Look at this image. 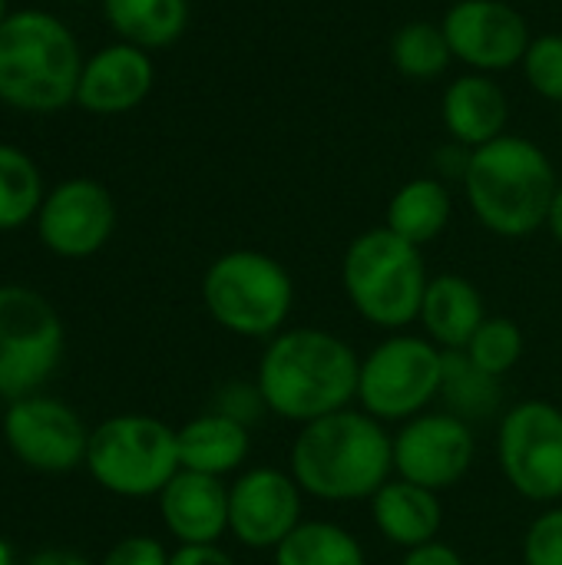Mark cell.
Wrapping results in <instances>:
<instances>
[{
    "label": "cell",
    "instance_id": "obj_1",
    "mask_svg": "<svg viewBox=\"0 0 562 565\" xmlns=\"http://www.w3.org/2000/svg\"><path fill=\"white\" fill-rule=\"evenodd\" d=\"M361 358L321 328H288L275 334L258 361L255 384L265 407L291 424H311L358 401Z\"/></svg>",
    "mask_w": 562,
    "mask_h": 565
},
{
    "label": "cell",
    "instance_id": "obj_2",
    "mask_svg": "<svg viewBox=\"0 0 562 565\" xmlns=\"http://www.w3.org/2000/svg\"><path fill=\"white\" fill-rule=\"evenodd\" d=\"M394 473V437L364 411L311 420L291 444V477L301 493L325 503L371 500Z\"/></svg>",
    "mask_w": 562,
    "mask_h": 565
},
{
    "label": "cell",
    "instance_id": "obj_3",
    "mask_svg": "<svg viewBox=\"0 0 562 565\" xmlns=\"http://www.w3.org/2000/svg\"><path fill=\"white\" fill-rule=\"evenodd\" d=\"M464 189L480 225L503 238H523L547 225L560 192L547 152L520 136L470 149Z\"/></svg>",
    "mask_w": 562,
    "mask_h": 565
},
{
    "label": "cell",
    "instance_id": "obj_4",
    "mask_svg": "<svg viewBox=\"0 0 562 565\" xmlns=\"http://www.w3.org/2000/svg\"><path fill=\"white\" fill-rule=\"evenodd\" d=\"M83 56L73 30L46 10H13L0 23V103L60 113L76 103Z\"/></svg>",
    "mask_w": 562,
    "mask_h": 565
},
{
    "label": "cell",
    "instance_id": "obj_5",
    "mask_svg": "<svg viewBox=\"0 0 562 565\" xmlns=\"http://www.w3.org/2000/svg\"><path fill=\"white\" fill-rule=\"evenodd\" d=\"M341 281L354 311L368 324L397 331L421 318V301L431 278L421 248L384 225L358 235L348 245Z\"/></svg>",
    "mask_w": 562,
    "mask_h": 565
},
{
    "label": "cell",
    "instance_id": "obj_6",
    "mask_svg": "<svg viewBox=\"0 0 562 565\" xmlns=\"http://www.w3.org/2000/svg\"><path fill=\"white\" fill-rule=\"evenodd\" d=\"M202 301L212 321L229 334L272 341L285 331L291 315L295 281L272 255L238 248L209 265L202 278Z\"/></svg>",
    "mask_w": 562,
    "mask_h": 565
},
{
    "label": "cell",
    "instance_id": "obj_7",
    "mask_svg": "<svg viewBox=\"0 0 562 565\" xmlns=\"http://www.w3.org/2000/svg\"><path fill=\"white\" fill-rule=\"evenodd\" d=\"M86 470L103 490L116 497H159L166 483L182 470L176 430L142 414L109 417L89 434Z\"/></svg>",
    "mask_w": 562,
    "mask_h": 565
},
{
    "label": "cell",
    "instance_id": "obj_8",
    "mask_svg": "<svg viewBox=\"0 0 562 565\" xmlns=\"http://www.w3.org/2000/svg\"><path fill=\"white\" fill-rule=\"evenodd\" d=\"M444 351L431 338L391 334L368 358H361L358 404L381 424H407L441 397Z\"/></svg>",
    "mask_w": 562,
    "mask_h": 565
},
{
    "label": "cell",
    "instance_id": "obj_9",
    "mask_svg": "<svg viewBox=\"0 0 562 565\" xmlns=\"http://www.w3.org/2000/svg\"><path fill=\"white\" fill-rule=\"evenodd\" d=\"M63 324L56 308L33 288L0 285V397L20 401L56 371Z\"/></svg>",
    "mask_w": 562,
    "mask_h": 565
},
{
    "label": "cell",
    "instance_id": "obj_10",
    "mask_svg": "<svg viewBox=\"0 0 562 565\" xmlns=\"http://www.w3.org/2000/svg\"><path fill=\"white\" fill-rule=\"evenodd\" d=\"M497 460L507 483L530 503L562 500V411L550 401H523L507 411L497 434Z\"/></svg>",
    "mask_w": 562,
    "mask_h": 565
},
{
    "label": "cell",
    "instance_id": "obj_11",
    "mask_svg": "<svg viewBox=\"0 0 562 565\" xmlns=\"http://www.w3.org/2000/svg\"><path fill=\"white\" fill-rule=\"evenodd\" d=\"M3 440L23 467L40 473L76 470L86 463L89 450V430L73 407L43 394L10 401L3 414Z\"/></svg>",
    "mask_w": 562,
    "mask_h": 565
},
{
    "label": "cell",
    "instance_id": "obj_12",
    "mask_svg": "<svg viewBox=\"0 0 562 565\" xmlns=\"http://www.w3.org/2000/svg\"><path fill=\"white\" fill-rule=\"evenodd\" d=\"M477 457V437L470 424L450 411L421 414L407 420L394 437V473L434 493L457 487Z\"/></svg>",
    "mask_w": 562,
    "mask_h": 565
},
{
    "label": "cell",
    "instance_id": "obj_13",
    "mask_svg": "<svg viewBox=\"0 0 562 565\" xmlns=\"http://www.w3.org/2000/svg\"><path fill=\"white\" fill-rule=\"evenodd\" d=\"M301 523V487L291 473L255 467L229 487V533L242 546L275 553Z\"/></svg>",
    "mask_w": 562,
    "mask_h": 565
},
{
    "label": "cell",
    "instance_id": "obj_14",
    "mask_svg": "<svg viewBox=\"0 0 562 565\" xmlns=\"http://www.w3.org/2000/svg\"><path fill=\"white\" fill-rule=\"evenodd\" d=\"M116 225V205L96 179H66L46 192L36 212L40 242L60 258L96 255Z\"/></svg>",
    "mask_w": 562,
    "mask_h": 565
},
{
    "label": "cell",
    "instance_id": "obj_15",
    "mask_svg": "<svg viewBox=\"0 0 562 565\" xmlns=\"http://www.w3.org/2000/svg\"><path fill=\"white\" fill-rule=\"evenodd\" d=\"M444 33L457 60L474 70H507L530 50L527 20L503 0H460L444 17Z\"/></svg>",
    "mask_w": 562,
    "mask_h": 565
},
{
    "label": "cell",
    "instance_id": "obj_16",
    "mask_svg": "<svg viewBox=\"0 0 562 565\" xmlns=\"http://www.w3.org/2000/svg\"><path fill=\"white\" fill-rule=\"evenodd\" d=\"M156 79V66L146 50L132 43H113L83 63L76 106L96 116H119L136 109Z\"/></svg>",
    "mask_w": 562,
    "mask_h": 565
},
{
    "label": "cell",
    "instance_id": "obj_17",
    "mask_svg": "<svg viewBox=\"0 0 562 565\" xmlns=\"http://www.w3.org/2000/svg\"><path fill=\"white\" fill-rule=\"evenodd\" d=\"M159 513L179 546H219L229 533V487L219 477L179 470L159 493Z\"/></svg>",
    "mask_w": 562,
    "mask_h": 565
},
{
    "label": "cell",
    "instance_id": "obj_18",
    "mask_svg": "<svg viewBox=\"0 0 562 565\" xmlns=\"http://www.w3.org/2000/svg\"><path fill=\"white\" fill-rule=\"evenodd\" d=\"M371 520L391 546L407 553L437 540L444 526V507L434 490L391 477L371 497Z\"/></svg>",
    "mask_w": 562,
    "mask_h": 565
},
{
    "label": "cell",
    "instance_id": "obj_19",
    "mask_svg": "<svg viewBox=\"0 0 562 565\" xmlns=\"http://www.w3.org/2000/svg\"><path fill=\"white\" fill-rule=\"evenodd\" d=\"M417 321L441 351H464L487 321L484 295L464 275H437L427 281Z\"/></svg>",
    "mask_w": 562,
    "mask_h": 565
},
{
    "label": "cell",
    "instance_id": "obj_20",
    "mask_svg": "<svg viewBox=\"0 0 562 565\" xmlns=\"http://www.w3.org/2000/svg\"><path fill=\"white\" fill-rule=\"evenodd\" d=\"M507 119V93L490 76H460L444 93V126L460 146L480 149L500 139Z\"/></svg>",
    "mask_w": 562,
    "mask_h": 565
},
{
    "label": "cell",
    "instance_id": "obj_21",
    "mask_svg": "<svg viewBox=\"0 0 562 565\" xmlns=\"http://www.w3.org/2000/svg\"><path fill=\"white\" fill-rule=\"evenodd\" d=\"M176 440H179L182 470L219 477V480L225 473H235L245 463L248 450H252L248 427L225 417V414H219V411L192 417L185 427L176 430Z\"/></svg>",
    "mask_w": 562,
    "mask_h": 565
},
{
    "label": "cell",
    "instance_id": "obj_22",
    "mask_svg": "<svg viewBox=\"0 0 562 565\" xmlns=\"http://www.w3.org/2000/svg\"><path fill=\"white\" fill-rule=\"evenodd\" d=\"M103 13L123 43L162 50L182 36L189 23V0H103Z\"/></svg>",
    "mask_w": 562,
    "mask_h": 565
},
{
    "label": "cell",
    "instance_id": "obj_23",
    "mask_svg": "<svg viewBox=\"0 0 562 565\" xmlns=\"http://www.w3.org/2000/svg\"><path fill=\"white\" fill-rule=\"evenodd\" d=\"M450 212H454V202H450V192L444 182L414 179L394 192V199L388 205V228L421 248L447 228Z\"/></svg>",
    "mask_w": 562,
    "mask_h": 565
},
{
    "label": "cell",
    "instance_id": "obj_24",
    "mask_svg": "<svg viewBox=\"0 0 562 565\" xmlns=\"http://www.w3.org/2000/svg\"><path fill=\"white\" fill-rule=\"evenodd\" d=\"M275 565H368V556L344 526L308 520L275 550Z\"/></svg>",
    "mask_w": 562,
    "mask_h": 565
},
{
    "label": "cell",
    "instance_id": "obj_25",
    "mask_svg": "<svg viewBox=\"0 0 562 565\" xmlns=\"http://www.w3.org/2000/svg\"><path fill=\"white\" fill-rule=\"evenodd\" d=\"M43 199V175L36 162L23 149L0 142V232L36 218Z\"/></svg>",
    "mask_w": 562,
    "mask_h": 565
},
{
    "label": "cell",
    "instance_id": "obj_26",
    "mask_svg": "<svg viewBox=\"0 0 562 565\" xmlns=\"http://www.w3.org/2000/svg\"><path fill=\"white\" fill-rule=\"evenodd\" d=\"M441 397L450 404V414L464 417H490L500 404V381L484 374L464 351H444V384Z\"/></svg>",
    "mask_w": 562,
    "mask_h": 565
},
{
    "label": "cell",
    "instance_id": "obj_27",
    "mask_svg": "<svg viewBox=\"0 0 562 565\" xmlns=\"http://www.w3.org/2000/svg\"><path fill=\"white\" fill-rule=\"evenodd\" d=\"M391 60L411 79H437L450 66L454 50L447 43L444 26L414 20V23H407V26H401L394 33V40H391Z\"/></svg>",
    "mask_w": 562,
    "mask_h": 565
},
{
    "label": "cell",
    "instance_id": "obj_28",
    "mask_svg": "<svg viewBox=\"0 0 562 565\" xmlns=\"http://www.w3.org/2000/svg\"><path fill=\"white\" fill-rule=\"evenodd\" d=\"M464 354L470 358V364H477L484 374L490 377H507L520 358H523V331L517 321L510 318H487L477 334L470 338V344L464 348Z\"/></svg>",
    "mask_w": 562,
    "mask_h": 565
},
{
    "label": "cell",
    "instance_id": "obj_29",
    "mask_svg": "<svg viewBox=\"0 0 562 565\" xmlns=\"http://www.w3.org/2000/svg\"><path fill=\"white\" fill-rule=\"evenodd\" d=\"M523 70H527V83L553 99L562 103V36L560 33H547V36H537L523 56Z\"/></svg>",
    "mask_w": 562,
    "mask_h": 565
},
{
    "label": "cell",
    "instance_id": "obj_30",
    "mask_svg": "<svg viewBox=\"0 0 562 565\" xmlns=\"http://www.w3.org/2000/svg\"><path fill=\"white\" fill-rule=\"evenodd\" d=\"M520 565H562V507L540 513L523 536Z\"/></svg>",
    "mask_w": 562,
    "mask_h": 565
},
{
    "label": "cell",
    "instance_id": "obj_31",
    "mask_svg": "<svg viewBox=\"0 0 562 565\" xmlns=\"http://www.w3.org/2000/svg\"><path fill=\"white\" fill-rule=\"evenodd\" d=\"M212 411H219V414H225V417H232V420L248 427L268 407H265V397H262L258 384H229V387L219 391Z\"/></svg>",
    "mask_w": 562,
    "mask_h": 565
},
{
    "label": "cell",
    "instance_id": "obj_32",
    "mask_svg": "<svg viewBox=\"0 0 562 565\" xmlns=\"http://www.w3.org/2000/svg\"><path fill=\"white\" fill-rule=\"evenodd\" d=\"M99 565H169V553L162 550L159 540L129 536V540L116 543Z\"/></svg>",
    "mask_w": 562,
    "mask_h": 565
},
{
    "label": "cell",
    "instance_id": "obj_33",
    "mask_svg": "<svg viewBox=\"0 0 562 565\" xmlns=\"http://www.w3.org/2000/svg\"><path fill=\"white\" fill-rule=\"evenodd\" d=\"M401 565H467V563H464V556H460L454 546H447V543L434 540V543H424V546H417V550H407V556H404V563Z\"/></svg>",
    "mask_w": 562,
    "mask_h": 565
},
{
    "label": "cell",
    "instance_id": "obj_34",
    "mask_svg": "<svg viewBox=\"0 0 562 565\" xmlns=\"http://www.w3.org/2000/svg\"><path fill=\"white\" fill-rule=\"evenodd\" d=\"M169 565H235V559L219 546H179Z\"/></svg>",
    "mask_w": 562,
    "mask_h": 565
},
{
    "label": "cell",
    "instance_id": "obj_35",
    "mask_svg": "<svg viewBox=\"0 0 562 565\" xmlns=\"http://www.w3.org/2000/svg\"><path fill=\"white\" fill-rule=\"evenodd\" d=\"M26 565H93L86 563L83 556H76V553H63V550H46V553H36V556H30Z\"/></svg>",
    "mask_w": 562,
    "mask_h": 565
},
{
    "label": "cell",
    "instance_id": "obj_36",
    "mask_svg": "<svg viewBox=\"0 0 562 565\" xmlns=\"http://www.w3.org/2000/svg\"><path fill=\"white\" fill-rule=\"evenodd\" d=\"M550 232L556 235V242L562 245V185H560V192H556V199H553V209H550Z\"/></svg>",
    "mask_w": 562,
    "mask_h": 565
},
{
    "label": "cell",
    "instance_id": "obj_37",
    "mask_svg": "<svg viewBox=\"0 0 562 565\" xmlns=\"http://www.w3.org/2000/svg\"><path fill=\"white\" fill-rule=\"evenodd\" d=\"M0 565H13V553L3 540H0Z\"/></svg>",
    "mask_w": 562,
    "mask_h": 565
},
{
    "label": "cell",
    "instance_id": "obj_38",
    "mask_svg": "<svg viewBox=\"0 0 562 565\" xmlns=\"http://www.w3.org/2000/svg\"><path fill=\"white\" fill-rule=\"evenodd\" d=\"M7 13H10V10H7V0H0V23L7 20Z\"/></svg>",
    "mask_w": 562,
    "mask_h": 565
}]
</instances>
